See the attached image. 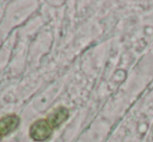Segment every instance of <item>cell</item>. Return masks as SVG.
<instances>
[{
    "instance_id": "277c9868",
    "label": "cell",
    "mask_w": 153,
    "mask_h": 142,
    "mask_svg": "<svg viewBox=\"0 0 153 142\" xmlns=\"http://www.w3.org/2000/svg\"><path fill=\"white\" fill-rule=\"evenodd\" d=\"M1 137H2V136H1V135H0V140H1Z\"/></svg>"
},
{
    "instance_id": "3957f363",
    "label": "cell",
    "mask_w": 153,
    "mask_h": 142,
    "mask_svg": "<svg viewBox=\"0 0 153 142\" xmlns=\"http://www.w3.org/2000/svg\"><path fill=\"white\" fill-rule=\"evenodd\" d=\"M20 124V118L17 115H7L0 118V135L7 136L13 133Z\"/></svg>"
},
{
    "instance_id": "7a4b0ae2",
    "label": "cell",
    "mask_w": 153,
    "mask_h": 142,
    "mask_svg": "<svg viewBox=\"0 0 153 142\" xmlns=\"http://www.w3.org/2000/svg\"><path fill=\"white\" fill-rule=\"evenodd\" d=\"M69 116V111L67 108L61 106L55 108L48 115H47V122L49 123L53 129H57V127H61L64 122L68 119Z\"/></svg>"
},
{
    "instance_id": "6da1fadb",
    "label": "cell",
    "mask_w": 153,
    "mask_h": 142,
    "mask_svg": "<svg viewBox=\"0 0 153 142\" xmlns=\"http://www.w3.org/2000/svg\"><path fill=\"white\" fill-rule=\"evenodd\" d=\"M53 127L46 119H38L30 127V136L35 141H45L53 134Z\"/></svg>"
}]
</instances>
